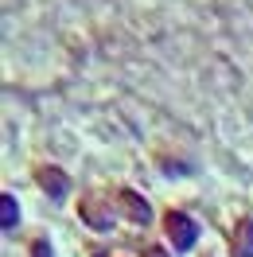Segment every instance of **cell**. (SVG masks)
<instances>
[{"label":"cell","mask_w":253,"mask_h":257,"mask_svg":"<svg viewBox=\"0 0 253 257\" xmlns=\"http://www.w3.org/2000/svg\"><path fill=\"white\" fill-rule=\"evenodd\" d=\"M164 234L172 238L175 249H191V245L199 241V226H195V218L183 214V210H168V214H164Z\"/></svg>","instance_id":"obj_1"},{"label":"cell","mask_w":253,"mask_h":257,"mask_svg":"<svg viewBox=\"0 0 253 257\" xmlns=\"http://www.w3.org/2000/svg\"><path fill=\"white\" fill-rule=\"evenodd\" d=\"M78 214H82V222L90 226V230H113V222H117V214H113V207L101 199V195H86L78 203Z\"/></svg>","instance_id":"obj_2"},{"label":"cell","mask_w":253,"mask_h":257,"mask_svg":"<svg viewBox=\"0 0 253 257\" xmlns=\"http://www.w3.org/2000/svg\"><path fill=\"white\" fill-rule=\"evenodd\" d=\"M117 203H121L117 210L125 214L129 222H137V226H148V222H152V207H148V199H144V195L121 187V191H117Z\"/></svg>","instance_id":"obj_3"},{"label":"cell","mask_w":253,"mask_h":257,"mask_svg":"<svg viewBox=\"0 0 253 257\" xmlns=\"http://www.w3.org/2000/svg\"><path fill=\"white\" fill-rule=\"evenodd\" d=\"M35 183L51 195V199H63L70 191V176H66L63 168H55V164H43V168H35Z\"/></svg>","instance_id":"obj_4"},{"label":"cell","mask_w":253,"mask_h":257,"mask_svg":"<svg viewBox=\"0 0 253 257\" xmlns=\"http://www.w3.org/2000/svg\"><path fill=\"white\" fill-rule=\"evenodd\" d=\"M230 253L234 257H253V218H241L230 234Z\"/></svg>","instance_id":"obj_5"},{"label":"cell","mask_w":253,"mask_h":257,"mask_svg":"<svg viewBox=\"0 0 253 257\" xmlns=\"http://www.w3.org/2000/svg\"><path fill=\"white\" fill-rule=\"evenodd\" d=\"M16 222H20V203L12 199V195H4V199H0V226L12 230Z\"/></svg>","instance_id":"obj_6"},{"label":"cell","mask_w":253,"mask_h":257,"mask_svg":"<svg viewBox=\"0 0 253 257\" xmlns=\"http://www.w3.org/2000/svg\"><path fill=\"white\" fill-rule=\"evenodd\" d=\"M32 257H51V245H47V238H35V245H32Z\"/></svg>","instance_id":"obj_7"},{"label":"cell","mask_w":253,"mask_h":257,"mask_svg":"<svg viewBox=\"0 0 253 257\" xmlns=\"http://www.w3.org/2000/svg\"><path fill=\"white\" fill-rule=\"evenodd\" d=\"M141 257H172V253H168V249H160V245H144Z\"/></svg>","instance_id":"obj_8"}]
</instances>
